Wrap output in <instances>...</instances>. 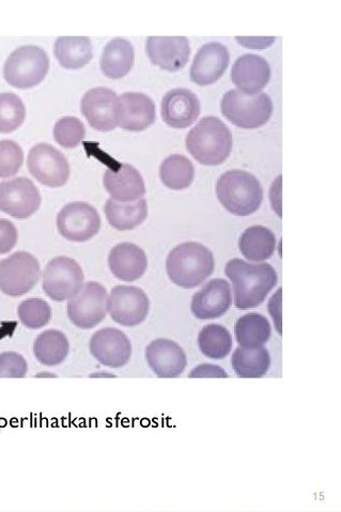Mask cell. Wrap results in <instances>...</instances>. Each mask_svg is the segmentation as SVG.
<instances>
[{
  "mask_svg": "<svg viewBox=\"0 0 341 512\" xmlns=\"http://www.w3.org/2000/svg\"><path fill=\"white\" fill-rule=\"evenodd\" d=\"M281 293L282 289H278L275 296L271 299L269 304L270 314L272 315L273 320L276 323V328L279 334L282 335L281 330Z\"/></svg>",
  "mask_w": 341,
  "mask_h": 512,
  "instance_id": "60d3db41",
  "label": "cell"
},
{
  "mask_svg": "<svg viewBox=\"0 0 341 512\" xmlns=\"http://www.w3.org/2000/svg\"><path fill=\"white\" fill-rule=\"evenodd\" d=\"M116 101V92L110 88L98 87L85 93L81 110L93 129L100 132H111L116 129Z\"/></svg>",
  "mask_w": 341,
  "mask_h": 512,
  "instance_id": "2e32d148",
  "label": "cell"
},
{
  "mask_svg": "<svg viewBox=\"0 0 341 512\" xmlns=\"http://www.w3.org/2000/svg\"><path fill=\"white\" fill-rule=\"evenodd\" d=\"M54 53L62 67L80 69L92 59V43L88 37H59Z\"/></svg>",
  "mask_w": 341,
  "mask_h": 512,
  "instance_id": "f1b7e54d",
  "label": "cell"
},
{
  "mask_svg": "<svg viewBox=\"0 0 341 512\" xmlns=\"http://www.w3.org/2000/svg\"><path fill=\"white\" fill-rule=\"evenodd\" d=\"M135 60L133 45L126 39L108 42L101 56V70L110 79L118 80L132 69Z\"/></svg>",
  "mask_w": 341,
  "mask_h": 512,
  "instance_id": "484cf974",
  "label": "cell"
},
{
  "mask_svg": "<svg viewBox=\"0 0 341 512\" xmlns=\"http://www.w3.org/2000/svg\"><path fill=\"white\" fill-rule=\"evenodd\" d=\"M26 117L22 99L12 92L0 93V132L11 133L19 129Z\"/></svg>",
  "mask_w": 341,
  "mask_h": 512,
  "instance_id": "836d02e7",
  "label": "cell"
},
{
  "mask_svg": "<svg viewBox=\"0 0 341 512\" xmlns=\"http://www.w3.org/2000/svg\"><path fill=\"white\" fill-rule=\"evenodd\" d=\"M89 348L93 358L112 368L127 365L132 355V345L127 335L113 328L102 329L93 334Z\"/></svg>",
  "mask_w": 341,
  "mask_h": 512,
  "instance_id": "9a60e30c",
  "label": "cell"
},
{
  "mask_svg": "<svg viewBox=\"0 0 341 512\" xmlns=\"http://www.w3.org/2000/svg\"><path fill=\"white\" fill-rule=\"evenodd\" d=\"M198 346L207 358L211 360H223L232 349V337L230 332L221 324L211 323L200 331Z\"/></svg>",
  "mask_w": 341,
  "mask_h": 512,
  "instance_id": "d6a6232c",
  "label": "cell"
},
{
  "mask_svg": "<svg viewBox=\"0 0 341 512\" xmlns=\"http://www.w3.org/2000/svg\"><path fill=\"white\" fill-rule=\"evenodd\" d=\"M193 163L180 154L170 155L160 167V178L170 190L182 191L190 188L194 181Z\"/></svg>",
  "mask_w": 341,
  "mask_h": 512,
  "instance_id": "1f68e13d",
  "label": "cell"
},
{
  "mask_svg": "<svg viewBox=\"0 0 341 512\" xmlns=\"http://www.w3.org/2000/svg\"><path fill=\"white\" fill-rule=\"evenodd\" d=\"M107 221L117 230H132L142 225L148 216V204L146 199H138L131 203H121L114 199H108L104 208Z\"/></svg>",
  "mask_w": 341,
  "mask_h": 512,
  "instance_id": "d4e9b609",
  "label": "cell"
},
{
  "mask_svg": "<svg viewBox=\"0 0 341 512\" xmlns=\"http://www.w3.org/2000/svg\"><path fill=\"white\" fill-rule=\"evenodd\" d=\"M28 365L23 356L15 352L0 354V378H24Z\"/></svg>",
  "mask_w": 341,
  "mask_h": 512,
  "instance_id": "74e56055",
  "label": "cell"
},
{
  "mask_svg": "<svg viewBox=\"0 0 341 512\" xmlns=\"http://www.w3.org/2000/svg\"><path fill=\"white\" fill-rule=\"evenodd\" d=\"M41 275L38 259L27 253H14L0 261V291L6 296H24L38 284Z\"/></svg>",
  "mask_w": 341,
  "mask_h": 512,
  "instance_id": "52a82bcc",
  "label": "cell"
},
{
  "mask_svg": "<svg viewBox=\"0 0 341 512\" xmlns=\"http://www.w3.org/2000/svg\"><path fill=\"white\" fill-rule=\"evenodd\" d=\"M232 369L236 375L245 379L266 376L271 366V355L266 348H237L231 358Z\"/></svg>",
  "mask_w": 341,
  "mask_h": 512,
  "instance_id": "83f0119b",
  "label": "cell"
},
{
  "mask_svg": "<svg viewBox=\"0 0 341 512\" xmlns=\"http://www.w3.org/2000/svg\"><path fill=\"white\" fill-rule=\"evenodd\" d=\"M225 274L234 285L235 305L240 310L261 305L278 282L277 273L269 263L251 265L242 259H232L226 265Z\"/></svg>",
  "mask_w": 341,
  "mask_h": 512,
  "instance_id": "6da1fadb",
  "label": "cell"
},
{
  "mask_svg": "<svg viewBox=\"0 0 341 512\" xmlns=\"http://www.w3.org/2000/svg\"><path fill=\"white\" fill-rule=\"evenodd\" d=\"M57 228L65 239L83 243L98 235L101 217L91 205L84 201H74L58 213Z\"/></svg>",
  "mask_w": 341,
  "mask_h": 512,
  "instance_id": "30bf717a",
  "label": "cell"
},
{
  "mask_svg": "<svg viewBox=\"0 0 341 512\" xmlns=\"http://www.w3.org/2000/svg\"><path fill=\"white\" fill-rule=\"evenodd\" d=\"M189 378H228V375L220 366L204 364L196 367Z\"/></svg>",
  "mask_w": 341,
  "mask_h": 512,
  "instance_id": "ab89813d",
  "label": "cell"
},
{
  "mask_svg": "<svg viewBox=\"0 0 341 512\" xmlns=\"http://www.w3.org/2000/svg\"><path fill=\"white\" fill-rule=\"evenodd\" d=\"M146 359L154 374L164 379L179 377L188 365L183 349L165 338L152 341L146 349Z\"/></svg>",
  "mask_w": 341,
  "mask_h": 512,
  "instance_id": "d6986e66",
  "label": "cell"
},
{
  "mask_svg": "<svg viewBox=\"0 0 341 512\" xmlns=\"http://www.w3.org/2000/svg\"><path fill=\"white\" fill-rule=\"evenodd\" d=\"M17 242V228L9 220L0 219V255L9 253Z\"/></svg>",
  "mask_w": 341,
  "mask_h": 512,
  "instance_id": "f35d334b",
  "label": "cell"
},
{
  "mask_svg": "<svg viewBox=\"0 0 341 512\" xmlns=\"http://www.w3.org/2000/svg\"><path fill=\"white\" fill-rule=\"evenodd\" d=\"M103 184L112 199L121 201V203H131L146 194L142 175L129 164H121L118 169L107 170L104 174Z\"/></svg>",
  "mask_w": 341,
  "mask_h": 512,
  "instance_id": "603a6c76",
  "label": "cell"
},
{
  "mask_svg": "<svg viewBox=\"0 0 341 512\" xmlns=\"http://www.w3.org/2000/svg\"><path fill=\"white\" fill-rule=\"evenodd\" d=\"M232 304L231 288L225 279H212L194 294L191 304L193 315L200 320L223 317Z\"/></svg>",
  "mask_w": 341,
  "mask_h": 512,
  "instance_id": "ffe728a7",
  "label": "cell"
},
{
  "mask_svg": "<svg viewBox=\"0 0 341 512\" xmlns=\"http://www.w3.org/2000/svg\"><path fill=\"white\" fill-rule=\"evenodd\" d=\"M229 59V52L225 45L217 42L207 43L194 58L190 73L191 80L199 86L214 84L226 72Z\"/></svg>",
  "mask_w": 341,
  "mask_h": 512,
  "instance_id": "44dd1931",
  "label": "cell"
},
{
  "mask_svg": "<svg viewBox=\"0 0 341 512\" xmlns=\"http://www.w3.org/2000/svg\"><path fill=\"white\" fill-rule=\"evenodd\" d=\"M146 50L153 65L169 72L184 68L191 55L190 42L185 37H149Z\"/></svg>",
  "mask_w": 341,
  "mask_h": 512,
  "instance_id": "e0dca14e",
  "label": "cell"
},
{
  "mask_svg": "<svg viewBox=\"0 0 341 512\" xmlns=\"http://www.w3.org/2000/svg\"><path fill=\"white\" fill-rule=\"evenodd\" d=\"M18 314L26 328L39 330L51 321L52 309L44 300L29 299L20 304Z\"/></svg>",
  "mask_w": 341,
  "mask_h": 512,
  "instance_id": "e575fe53",
  "label": "cell"
},
{
  "mask_svg": "<svg viewBox=\"0 0 341 512\" xmlns=\"http://www.w3.org/2000/svg\"><path fill=\"white\" fill-rule=\"evenodd\" d=\"M107 291L99 283L90 282L68 302V316L77 328L90 330L106 317Z\"/></svg>",
  "mask_w": 341,
  "mask_h": 512,
  "instance_id": "9c48e42d",
  "label": "cell"
},
{
  "mask_svg": "<svg viewBox=\"0 0 341 512\" xmlns=\"http://www.w3.org/2000/svg\"><path fill=\"white\" fill-rule=\"evenodd\" d=\"M161 114L169 127L186 129L192 126L200 115V103L189 89L170 90L162 99Z\"/></svg>",
  "mask_w": 341,
  "mask_h": 512,
  "instance_id": "ac0fdd59",
  "label": "cell"
},
{
  "mask_svg": "<svg viewBox=\"0 0 341 512\" xmlns=\"http://www.w3.org/2000/svg\"><path fill=\"white\" fill-rule=\"evenodd\" d=\"M50 69V57L40 46L24 45L6 60L4 76L15 88L26 89L40 84Z\"/></svg>",
  "mask_w": 341,
  "mask_h": 512,
  "instance_id": "8992f818",
  "label": "cell"
},
{
  "mask_svg": "<svg viewBox=\"0 0 341 512\" xmlns=\"http://www.w3.org/2000/svg\"><path fill=\"white\" fill-rule=\"evenodd\" d=\"M239 247L246 259L255 262L265 261L276 251V238L271 229L265 226H252L243 232Z\"/></svg>",
  "mask_w": 341,
  "mask_h": 512,
  "instance_id": "4316f807",
  "label": "cell"
},
{
  "mask_svg": "<svg viewBox=\"0 0 341 512\" xmlns=\"http://www.w3.org/2000/svg\"><path fill=\"white\" fill-rule=\"evenodd\" d=\"M70 344L67 336L57 330L41 333L34 345L37 360L45 366H57L67 359Z\"/></svg>",
  "mask_w": 341,
  "mask_h": 512,
  "instance_id": "4dcf8cb0",
  "label": "cell"
},
{
  "mask_svg": "<svg viewBox=\"0 0 341 512\" xmlns=\"http://www.w3.org/2000/svg\"><path fill=\"white\" fill-rule=\"evenodd\" d=\"M238 344L242 348L254 349L265 346L272 334L269 320L257 313H251L238 319L235 327Z\"/></svg>",
  "mask_w": 341,
  "mask_h": 512,
  "instance_id": "f546056e",
  "label": "cell"
},
{
  "mask_svg": "<svg viewBox=\"0 0 341 512\" xmlns=\"http://www.w3.org/2000/svg\"><path fill=\"white\" fill-rule=\"evenodd\" d=\"M108 266L120 281L131 283L146 273L148 258L143 248L126 242L113 248L108 256Z\"/></svg>",
  "mask_w": 341,
  "mask_h": 512,
  "instance_id": "cb8c5ba5",
  "label": "cell"
},
{
  "mask_svg": "<svg viewBox=\"0 0 341 512\" xmlns=\"http://www.w3.org/2000/svg\"><path fill=\"white\" fill-rule=\"evenodd\" d=\"M86 135L84 123L76 117H64L55 123V141L62 147L72 149L80 145Z\"/></svg>",
  "mask_w": 341,
  "mask_h": 512,
  "instance_id": "d590c367",
  "label": "cell"
},
{
  "mask_svg": "<svg viewBox=\"0 0 341 512\" xmlns=\"http://www.w3.org/2000/svg\"><path fill=\"white\" fill-rule=\"evenodd\" d=\"M23 162L24 152L18 143L0 141V178L17 175Z\"/></svg>",
  "mask_w": 341,
  "mask_h": 512,
  "instance_id": "8d00e7d4",
  "label": "cell"
},
{
  "mask_svg": "<svg viewBox=\"0 0 341 512\" xmlns=\"http://www.w3.org/2000/svg\"><path fill=\"white\" fill-rule=\"evenodd\" d=\"M271 79L269 62L258 55L246 54L238 58L231 70V80L241 92L255 95L266 88Z\"/></svg>",
  "mask_w": 341,
  "mask_h": 512,
  "instance_id": "7402d4cb",
  "label": "cell"
},
{
  "mask_svg": "<svg viewBox=\"0 0 341 512\" xmlns=\"http://www.w3.org/2000/svg\"><path fill=\"white\" fill-rule=\"evenodd\" d=\"M149 309L147 294L135 286H117L107 300V310L112 319L123 327L133 328L144 322Z\"/></svg>",
  "mask_w": 341,
  "mask_h": 512,
  "instance_id": "7c38bea8",
  "label": "cell"
},
{
  "mask_svg": "<svg viewBox=\"0 0 341 512\" xmlns=\"http://www.w3.org/2000/svg\"><path fill=\"white\" fill-rule=\"evenodd\" d=\"M41 206V195L35 183L20 177L0 182V211L24 220L35 214Z\"/></svg>",
  "mask_w": 341,
  "mask_h": 512,
  "instance_id": "4fadbf2b",
  "label": "cell"
},
{
  "mask_svg": "<svg viewBox=\"0 0 341 512\" xmlns=\"http://www.w3.org/2000/svg\"><path fill=\"white\" fill-rule=\"evenodd\" d=\"M216 195L223 207L236 216H248L261 206L263 190L259 180L244 170H229L217 180Z\"/></svg>",
  "mask_w": 341,
  "mask_h": 512,
  "instance_id": "277c9868",
  "label": "cell"
},
{
  "mask_svg": "<svg viewBox=\"0 0 341 512\" xmlns=\"http://www.w3.org/2000/svg\"><path fill=\"white\" fill-rule=\"evenodd\" d=\"M212 252L203 244L185 242L169 253L166 270L170 281L184 289H193L206 282L214 272Z\"/></svg>",
  "mask_w": 341,
  "mask_h": 512,
  "instance_id": "7a4b0ae2",
  "label": "cell"
},
{
  "mask_svg": "<svg viewBox=\"0 0 341 512\" xmlns=\"http://www.w3.org/2000/svg\"><path fill=\"white\" fill-rule=\"evenodd\" d=\"M186 149L200 164H223L231 153L232 135L226 124L217 117L201 119L185 139Z\"/></svg>",
  "mask_w": 341,
  "mask_h": 512,
  "instance_id": "3957f363",
  "label": "cell"
},
{
  "mask_svg": "<svg viewBox=\"0 0 341 512\" xmlns=\"http://www.w3.org/2000/svg\"><path fill=\"white\" fill-rule=\"evenodd\" d=\"M224 117L245 130L258 129L270 120L273 114V102L266 93L247 95L232 89L225 93L221 103Z\"/></svg>",
  "mask_w": 341,
  "mask_h": 512,
  "instance_id": "5b68a950",
  "label": "cell"
},
{
  "mask_svg": "<svg viewBox=\"0 0 341 512\" xmlns=\"http://www.w3.org/2000/svg\"><path fill=\"white\" fill-rule=\"evenodd\" d=\"M84 278L79 262L69 257H57L43 272V290L54 301L70 300L83 287Z\"/></svg>",
  "mask_w": 341,
  "mask_h": 512,
  "instance_id": "ba28073f",
  "label": "cell"
},
{
  "mask_svg": "<svg viewBox=\"0 0 341 512\" xmlns=\"http://www.w3.org/2000/svg\"><path fill=\"white\" fill-rule=\"evenodd\" d=\"M27 167L31 175L50 188H60L70 177V165L65 155L46 143L31 148Z\"/></svg>",
  "mask_w": 341,
  "mask_h": 512,
  "instance_id": "8fae6325",
  "label": "cell"
},
{
  "mask_svg": "<svg viewBox=\"0 0 341 512\" xmlns=\"http://www.w3.org/2000/svg\"><path fill=\"white\" fill-rule=\"evenodd\" d=\"M115 116L120 128L131 132L148 129L157 118L154 102L144 93L126 92L117 98Z\"/></svg>",
  "mask_w": 341,
  "mask_h": 512,
  "instance_id": "5bb4252c",
  "label": "cell"
}]
</instances>
